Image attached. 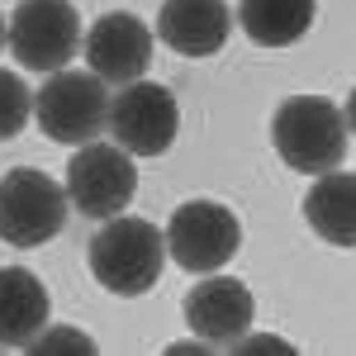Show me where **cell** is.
Listing matches in <instances>:
<instances>
[{"instance_id":"cell-15","label":"cell","mask_w":356,"mask_h":356,"mask_svg":"<svg viewBox=\"0 0 356 356\" xmlns=\"http://www.w3.org/2000/svg\"><path fill=\"white\" fill-rule=\"evenodd\" d=\"M29 119H33V95H29V86L19 81L15 72L0 67V143H5V138H19Z\"/></svg>"},{"instance_id":"cell-9","label":"cell","mask_w":356,"mask_h":356,"mask_svg":"<svg viewBox=\"0 0 356 356\" xmlns=\"http://www.w3.org/2000/svg\"><path fill=\"white\" fill-rule=\"evenodd\" d=\"M81 53L90 62V72L105 86L143 81L147 67H152V29L143 24L138 15H129V10H110V15H100L90 24Z\"/></svg>"},{"instance_id":"cell-1","label":"cell","mask_w":356,"mask_h":356,"mask_svg":"<svg viewBox=\"0 0 356 356\" xmlns=\"http://www.w3.org/2000/svg\"><path fill=\"white\" fill-rule=\"evenodd\" d=\"M90 275L110 290V295H147L162 275L166 261V233L147 219H134V214H114L105 219V228L90 238Z\"/></svg>"},{"instance_id":"cell-19","label":"cell","mask_w":356,"mask_h":356,"mask_svg":"<svg viewBox=\"0 0 356 356\" xmlns=\"http://www.w3.org/2000/svg\"><path fill=\"white\" fill-rule=\"evenodd\" d=\"M0 48H10V19L0 15Z\"/></svg>"},{"instance_id":"cell-12","label":"cell","mask_w":356,"mask_h":356,"mask_svg":"<svg viewBox=\"0 0 356 356\" xmlns=\"http://www.w3.org/2000/svg\"><path fill=\"white\" fill-rule=\"evenodd\" d=\"M304 223L332 247H356V176L352 171H323L304 195Z\"/></svg>"},{"instance_id":"cell-8","label":"cell","mask_w":356,"mask_h":356,"mask_svg":"<svg viewBox=\"0 0 356 356\" xmlns=\"http://www.w3.org/2000/svg\"><path fill=\"white\" fill-rule=\"evenodd\" d=\"M181 134V105L157 81H129L110 95V138L134 157H162Z\"/></svg>"},{"instance_id":"cell-2","label":"cell","mask_w":356,"mask_h":356,"mask_svg":"<svg viewBox=\"0 0 356 356\" xmlns=\"http://www.w3.org/2000/svg\"><path fill=\"white\" fill-rule=\"evenodd\" d=\"M271 143L285 166H295L304 176H323L332 166H342L352 129H347V114L332 100L295 95V100H280V110L271 119Z\"/></svg>"},{"instance_id":"cell-11","label":"cell","mask_w":356,"mask_h":356,"mask_svg":"<svg viewBox=\"0 0 356 356\" xmlns=\"http://www.w3.org/2000/svg\"><path fill=\"white\" fill-rule=\"evenodd\" d=\"M233 33L228 0H162L157 38L181 57H214Z\"/></svg>"},{"instance_id":"cell-17","label":"cell","mask_w":356,"mask_h":356,"mask_svg":"<svg viewBox=\"0 0 356 356\" xmlns=\"http://www.w3.org/2000/svg\"><path fill=\"white\" fill-rule=\"evenodd\" d=\"M228 352H290V342H280V337H252V332H243Z\"/></svg>"},{"instance_id":"cell-14","label":"cell","mask_w":356,"mask_h":356,"mask_svg":"<svg viewBox=\"0 0 356 356\" xmlns=\"http://www.w3.org/2000/svg\"><path fill=\"white\" fill-rule=\"evenodd\" d=\"M314 0H238V24L257 48H290L314 29Z\"/></svg>"},{"instance_id":"cell-7","label":"cell","mask_w":356,"mask_h":356,"mask_svg":"<svg viewBox=\"0 0 356 356\" xmlns=\"http://www.w3.org/2000/svg\"><path fill=\"white\" fill-rule=\"evenodd\" d=\"M86 33L72 0H19L10 15V53L29 72H62L81 53Z\"/></svg>"},{"instance_id":"cell-5","label":"cell","mask_w":356,"mask_h":356,"mask_svg":"<svg viewBox=\"0 0 356 356\" xmlns=\"http://www.w3.org/2000/svg\"><path fill=\"white\" fill-rule=\"evenodd\" d=\"M138 195V166L134 152L119 143H81L67 162V200L86 219H114L134 204Z\"/></svg>"},{"instance_id":"cell-6","label":"cell","mask_w":356,"mask_h":356,"mask_svg":"<svg viewBox=\"0 0 356 356\" xmlns=\"http://www.w3.org/2000/svg\"><path fill=\"white\" fill-rule=\"evenodd\" d=\"M243 247V223L219 200H186L166 223V252L181 271L209 275L228 266Z\"/></svg>"},{"instance_id":"cell-13","label":"cell","mask_w":356,"mask_h":356,"mask_svg":"<svg viewBox=\"0 0 356 356\" xmlns=\"http://www.w3.org/2000/svg\"><path fill=\"white\" fill-rule=\"evenodd\" d=\"M48 328V290L24 266H0V347H29Z\"/></svg>"},{"instance_id":"cell-10","label":"cell","mask_w":356,"mask_h":356,"mask_svg":"<svg viewBox=\"0 0 356 356\" xmlns=\"http://www.w3.org/2000/svg\"><path fill=\"white\" fill-rule=\"evenodd\" d=\"M186 328L195 337H204L209 347H233L243 332H252V318H257V300L238 275H200L186 295Z\"/></svg>"},{"instance_id":"cell-16","label":"cell","mask_w":356,"mask_h":356,"mask_svg":"<svg viewBox=\"0 0 356 356\" xmlns=\"http://www.w3.org/2000/svg\"><path fill=\"white\" fill-rule=\"evenodd\" d=\"M24 352H38V356H48V352H95V337H86V332L76 328H67V323H53V328H43L33 342H29Z\"/></svg>"},{"instance_id":"cell-4","label":"cell","mask_w":356,"mask_h":356,"mask_svg":"<svg viewBox=\"0 0 356 356\" xmlns=\"http://www.w3.org/2000/svg\"><path fill=\"white\" fill-rule=\"evenodd\" d=\"M67 186L38 166H15L0 181V238L10 247H43L67 228Z\"/></svg>"},{"instance_id":"cell-3","label":"cell","mask_w":356,"mask_h":356,"mask_svg":"<svg viewBox=\"0 0 356 356\" xmlns=\"http://www.w3.org/2000/svg\"><path fill=\"white\" fill-rule=\"evenodd\" d=\"M33 119L53 143H95L100 134H110V90L95 72H48V81L33 95Z\"/></svg>"},{"instance_id":"cell-18","label":"cell","mask_w":356,"mask_h":356,"mask_svg":"<svg viewBox=\"0 0 356 356\" xmlns=\"http://www.w3.org/2000/svg\"><path fill=\"white\" fill-rule=\"evenodd\" d=\"M342 114H347V129H352V134H356V90H352V95H347V105H342Z\"/></svg>"}]
</instances>
